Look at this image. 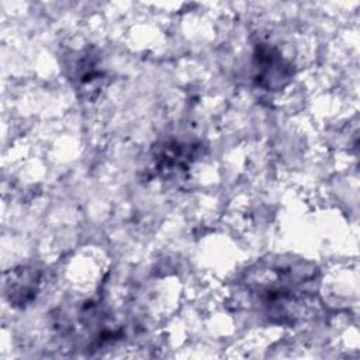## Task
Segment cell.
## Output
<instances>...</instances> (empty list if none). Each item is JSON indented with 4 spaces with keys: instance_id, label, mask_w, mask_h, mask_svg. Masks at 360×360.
I'll return each mask as SVG.
<instances>
[{
    "instance_id": "obj_1",
    "label": "cell",
    "mask_w": 360,
    "mask_h": 360,
    "mask_svg": "<svg viewBox=\"0 0 360 360\" xmlns=\"http://www.w3.org/2000/svg\"><path fill=\"white\" fill-rule=\"evenodd\" d=\"M255 80L260 87L267 90L281 89L292 76L291 66L283 55L269 45L257 46L253 55Z\"/></svg>"
},
{
    "instance_id": "obj_2",
    "label": "cell",
    "mask_w": 360,
    "mask_h": 360,
    "mask_svg": "<svg viewBox=\"0 0 360 360\" xmlns=\"http://www.w3.org/2000/svg\"><path fill=\"white\" fill-rule=\"evenodd\" d=\"M39 277L35 276L32 269H20L14 270L10 274V278L6 280V294L8 295L10 302L14 305H24L35 298L38 291Z\"/></svg>"
},
{
    "instance_id": "obj_3",
    "label": "cell",
    "mask_w": 360,
    "mask_h": 360,
    "mask_svg": "<svg viewBox=\"0 0 360 360\" xmlns=\"http://www.w3.org/2000/svg\"><path fill=\"white\" fill-rule=\"evenodd\" d=\"M187 146L181 145V143H174V145L166 143L163 150H160L158 153L156 167L163 169V170H173V169H179V167H186L187 163L190 162V158H191V155L187 153V150H186Z\"/></svg>"
}]
</instances>
